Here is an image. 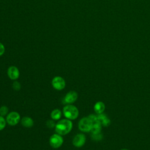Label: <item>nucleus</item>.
<instances>
[{
    "label": "nucleus",
    "mask_w": 150,
    "mask_h": 150,
    "mask_svg": "<svg viewBox=\"0 0 150 150\" xmlns=\"http://www.w3.org/2000/svg\"><path fill=\"white\" fill-rule=\"evenodd\" d=\"M12 87L13 88L16 90V91H19L20 89H21V84L17 81H15L13 84H12Z\"/></svg>",
    "instance_id": "17"
},
{
    "label": "nucleus",
    "mask_w": 150,
    "mask_h": 150,
    "mask_svg": "<svg viewBox=\"0 0 150 150\" xmlns=\"http://www.w3.org/2000/svg\"><path fill=\"white\" fill-rule=\"evenodd\" d=\"M62 116V112L59 109H54L53 110L50 114V117L52 120H57L60 118Z\"/></svg>",
    "instance_id": "12"
},
{
    "label": "nucleus",
    "mask_w": 150,
    "mask_h": 150,
    "mask_svg": "<svg viewBox=\"0 0 150 150\" xmlns=\"http://www.w3.org/2000/svg\"><path fill=\"white\" fill-rule=\"evenodd\" d=\"M91 138L95 141H99L103 138V136L100 133L98 134H92Z\"/></svg>",
    "instance_id": "16"
},
{
    "label": "nucleus",
    "mask_w": 150,
    "mask_h": 150,
    "mask_svg": "<svg viewBox=\"0 0 150 150\" xmlns=\"http://www.w3.org/2000/svg\"><path fill=\"white\" fill-rule=\"evenodd\" d=\"M6 121L5 120V118L0 115V131L2 130L6 126Z\"/></svg>",
    "instance_id": "15"
},
{
    "label": "nucleus",
    "mask_w": 150,
    "mask_h": 150,
    "mask_svg": "<svg viewBox=\"0 0 150 150\" xmlns=\"http://www.w3.org/2000/svg\"><path fill=\"white\" fill-rule=\"evenodd\" d=\"M21 120L19 114L16 111H12L9 113L6 118V122L11 126L16 125Z\"/></svg>",
    "instance_id": "5"
},
{
    "label": "nucleus",
    "mask_w": 150,
    "mask_h": 150,
    "mask_svg": "<svg viewBox=\"0 0 150 150\" xmlns=\"http://www.w3.org/2000/svg\"><path fill=\"white\" fill-rule=\"evenodd\" d=\"M121 150H128V149H121Z\"/></svg>",
    "instance_id": "21"
},
{
    "label": "nucleus",
    "mask_w": 150,
    "mask_h": 150,
    "mask_svg": "<svg viewBox=\"0 0 150 150\" xmlns=\"http://www.w3.org/2000/svg\"><path fill=\"white\" fill-rule=\"evenodd\" d=\"M73 127V124L70 120L63 119L55 125V131L57 134L61 135H65L69 133Z\"/></svg>",
    "instance_id": "1"
},
{
    "label": "nucleus",
    "mask_w": 150,
    "mask_h": 150,
    "mask_svg": "<svg viewBox=\"0 0 150 150\" xmlns=\"http://www.w3.org/2000/svg\"><path fill=\"white\" fill-rule=\"evenodd\" d=\"M78 94L75 91H70L67 93L64 97V101L65 103L71 104L74 103L77 99Z\"/></svg>",
    "instance_id": "8"
},
{
    "label": "nucleus",
    "mask_w": 150,
    "mask_h": 150,
    "mask_svg": "<svg viewBox=\"0 0 150 150\" xmlns=\"http://www.w3.org/2000/svg\"><path fill=\"white\" fill-rule=\"evenodd\" d=\"M5 52V47L2 43L0 42V56H2Z\"/></svg>",
    "instance_id": "20"
},
{
    "label": "nucleus",
    "mask_w": 150,
    "mask_h": 150,
    "mask_svg": "<svg viewBox=\"0 0 150 150\" xmlns=\"http://www.w3.org/2000/svg\"><path fill=\"white\" fill-rule=\"evenodd\" d=\"M63 143V139L61 135L58 134H53L49 138V144L53 148H58Z\"/></svg>",
    "instance_id": "4"
},
{
    "label": "nucleus",
    "mask_w": 150,
    "mask_h": 150,
    "mask_svg": "<svg viewBox=\"0 0 150 150\" xmlns=\"http://www.w3.org/2000/svg\"><path fill=\"white\" fill-rule=\"evenodd\" d=\"M86 141V136L83 134H78L73 139V144L76 147L80 148L84 145Z\"/></svg>",
    "instance_id": "7"
},
{
    "label": "nucleus",
    "mask_w": 150,
    "mask_h": 150,
    "mask_svg": "<svg viewBox=\"0 0 150 150\" xmlns=\"http://www.w3.org/2000/svg\"><path fill=\"white\" fill-rule=\"evenodd\" d=\"M101 125H103L104 127H107L110 124V119L107 117L106 118H105L103 120H102L101 121Z\"/></svg>",
    "instance_id": "18"
},
{
    "label": "nucleus",
    "mask_w": 150,
    "mask_h": 150,
    "mask_svg": "<svg viewBox=\"0 0 150 150\" xmlns=\"http://www.w3.org/2000/svg\"><path fill=\"white\" fill-rule=\"evenodd\" d=\"M101 130V124L100 122H97L93 124L91 132L92 134H98L100 133Z\"/></svg>",
    "instance_id": "13"
},
{
    "label": "nucleus",
    "mask_w": 150,
    "mask_h": 150,
    "mask_svg": "<svg viewBox=\"0 0 150 150\" xmlns=\"http://www.w3.org/2000/svg\"><path fill=\"white\" fill-rule=\"evenodd\" d=\"M93 126V123L91 120L87 117L82 118L79 122L78 127L79 129L83 132H89L91 131Z\"/></svg>",
    "instance_id": "3"
},
{
    "label": "nucleus",
    "mask_w": 150,
    "mask_h": 150,
    "mask_svg": "<svg viewBox=\"0 0 150 150\" xmlns=\"http://www.w3.org/2000/svg\"><path fill=\"white\" fill-rule=\"evenodd\" d=\"M94 110L97 114H101L105 110V104L101 101H98L94 104Z\"/></svg>",
    "instance_id": "11"
},
{
    "label": "nucleus",
    "mask_w": 150,
    "mask_h": 150,
    "mask_svg": "<svg viewBox=\"0 0 150 150\" xmlns=\"http://www.w3.org/2000/svg\"><path fill=\"white\" fill-rule=\"evenodd\" d=\"M7 74L10 79L15 80L18 79L19 76V71L16 66H12L8 68Z\"/></svg>",
    "instance_id": "9"
},
{
    "label": "nucleus",
    "mask_w": 150,
    "mask_h": 150,
    "mask_svg": "<svg viewBox=\"0 0 150 150\" xmlns=\"http://www.w3.org/2000/svg\"><path fill=\"white\" fill-rule=\"evenodd\" d=\"M46 125L48 128H53L56 125L54 122V121L53 120H48L47 122H46Z\"/></svg>",
    "instance_id": "19"
},
{
    "label": "nucleus",
    "mask_w": 150,
    "mask_h": 150,
    "mask_svg": "<svg viewBox=\"0 0 150 150\" xmlns=\"http://www.w3.org/2000/svg\"><path fill=\"white\" fill-rule=\"evenodd\" d=\"M63 112L64 117L69 120H74L79 116V110L74 105L68 104L63 108Z\"/></svg>",
    "instance_id": "2"
},
{
    "label": "nucleus",
    "mask_w": 150,
    "mask_h": 150,
    "mask_svg": "<svg viewBox=\"0 0 150 150\" xmlns=\"http://www.w3.org/2000/svg\"><path fill=\"white\" fill-rule=\"evenodd\" d=\"M8 112V108L5 106V105H3L2 107H0V115L1 116H5L7 114Z\"/></svg>",
    "instance_id": "14"
},
{
    "label": "nucleus",
    "mask_w": 150,
    "mask_h": 150,
    "mask_svg": "<svg viewBox=\"0 0 150 150\" xmlns=\"http://www.w3.org/2000/svg\"><path fill=\"white\" fill-rule=\"evenodd\" d=\"M33 120L29 117H24L21 119V124L26 128H30L33 125Z\"/></svg>",
    "instance_id": "10"
},
{
    "label": "nucleus",
    "mask_w": 150,
    "mask_h": 150,
    "mask_svg": "<svg viewBox=\"0 0 150 150\" xmlns=\"http://www.w3.org/2000/svg\"><path fill=\"white\" fill-rule=\"evenodd\" d=\"M52 84L53 88L56 90H62L65 87L66 82L63 77L60 76H56L52 79Z\"/></svg>",
    "instance_id": "6"
}]
</instances>
